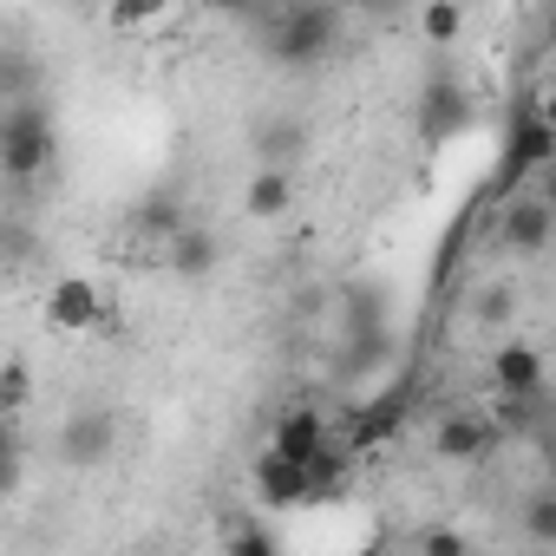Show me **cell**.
Returning <instances> with one entry per match:
<instances>
[{
	"mask_svg": "<svg viewBox=\"0 0 556 556\" xmlns=\"http://www.w3.org/2000/svg\"><path fill=\"white\" fill-rule=\"evenodd\" d=\"M341 27L348 21H341L334 0H282V8L262 21L255 47H262V60L289 66V73H315L341 53Z\"/></svg>",
	"mask_w": 556,
	"mask_h": 556,
	"instance_id": "1",
	"label": "cell"
},
{
	"mask_svg": "<svg viewBox=\"0 0 556 556\" xmlns=\"http://www.w3.org/2000/svg\"><path fill=\"white\" fill-rule=\"evenodd\" d=\"M60 157V125L40 99H8L0 105V184H47Z\"/></svg>",
	"mask_w": 556,
	"mask_h": 556,
	"instance_id": "2",
	"label": "cell"
},
{
	"mask_svg": "<svg viewBox=\"0 0 556 556\" xmlns=\"http://www.w3.org/2000/svg\"><path fill=\"white\" fill-rule=\"evenodd\" d=\"M556 164V125L543 118V105H517L510 131H504V184H530Z\"/></svg>",
	"mask_w": 556,
	"mask_h": 556,
	"instance_id": "3",
	"label": "cell"
},
{
	"mask_svg": "<svg viewBox=\"0 0 556 556\" xmlns=\"http://www.w3.org/2000/svg\"><path fill=\"white\" fill-rule=\"evenodd\" d=\"M53 452H60V465H73V471L105 465V458L118 452V413H112V406H73V413L60 419Z\"/></svg>",
	"mask_w": 556,
	"mask_h": 556,
	"instance_id": "4",
	"label": "cell"
},
{
	"mask_svg": "<svg viewBox=\"0 0 556 556\" xmlns=\"http://www.w3.org/2000/svg\"><path fill=\"white\" fill-rule=\"evenodd\" d=\"M497 242H504L517 262H536V255L556 242V210H549V197H543V190L510 197L504 216H497Z\"/></svg>",
	"mask_w": 556,
	"mask_h": 556,
	"instance_id": "5",
	"label": "cell"
},
{
	"mask_svg": "<svg viewBox=\"0 0 556 556\" xmlns=\"http://www.w3.org/2000/svg\"><path fill=\"white\" fill-rule=\"evenodd\" d=\"M40 315H47L53 334H92V328H105V295H99V282H86V275H60L47 289V302H40Z\"/></svg>",
	"mask_w": 556,
	"mask_h": 556,
	"instance_id": "6",
	"label": "cell"
},
{
	"mask_svg": "<svg viewBox=\"0 0 556 556\" xmlns=\"http://www.w3.org/2000/svg\"><path fill=\"white\" fill-rule=\"evenodd\" d=\"M432 452H439L445 465H484V458L497 452V426H491V413H471V406L445 413V419L432 426Z\"/></svg>",
	"mask_w": 556,
	"mask_h": 556,
	"instance_id": "7",
	"label": "cell"
},
{
	"mask_svg": "<svg viewBox=\"0 0 556 556\" xmlns=\"http://www.w3.org/2000/svg\"><path fill=\"white\" fill-rule=\"evenodd\" d=\"M249 484H255V504H268V510H295V504H315V484H308V465H295V458H282V452H255V465H249Z\"/></svg>",
	"mask_w": 556,
	"mask_h": 556,
	"instance_id": "8",
	"label": "cell"
},
{
	"mask_svg": "<svg viewBox=\"0 0 556 556\" xmlns=\"http://www.w3.org/2000/svg\"><path fill=\"white\" fill-rule=\"evenodd\" d=\"M465 125H471L465 86H458L452 73H432V79L419 86V138H426V144H445V138H458Z\"/></svg>",
	"mask_w": 556,
	"mask_h": 556,
	"instance_id": "9",
	"label": "cell"
},
{
	"mask_svg": "<svg viewBox=\"0 0 556 556\" xmlns=\"http://www.w3.org/2000/svg\"><path fill=\"white\" fill-rule=\"evenodd\" d=\"M131 236L138 242H151V249H164L184 223H190V210H184V197L170 190V184H157V190H138V203H131Z\"/></svg>",
	"mask_w": 556,
	"mask_h": 556,
	"instance_id": "10",
	"label": "cell"
},
{
	"mask_svg": "<svg viewBox=\"0 0 556 556\" xmlns=\"http://www.w3.org/2000/svg\"><path fill=\"white\" fill-rule=\"evenodd\" d=\"M216 262H223V242H216V229H203V223H184V229L164 242V268L177 275V282H210Z\"/></svg>",
	"mask_w": 556,
	"mask_h": 556,
	"instance_id": "11",
	"label": "cell"
},
{
	"mask_svg": "<svg viewBox=\"0 0 556 556\" xmlns=\"http://www.w3.org/2000/svg\"><path fill=\"white\" fill-rule=\"evenodd\" d=\"M289 210H295V164H255V177L242 184V216L282 223Z\"/></svg>",
	"mask_w": 556,
	"mask_h": 556,
	"instance_id": "12",
	"label": "cell"
},
{
	"mask_svg": "<svg viewBox=\"0 0 556 556\" xmlns=\"http://www.w3.org/2000/svg\"><path fill=\"white\" fill-rule=\"evenodd\" d=\"M321 445H334V439H328V419H321L315 406H289L282 419H275V432H268V452H282V458H295V465H308Z\"/></svg>",
	"mask_w": 556,
	"mask_h": 556,
	"instance_id": "13",
	"label": "cell"
},
{
	"mask_svg": "<svg viewBox=\"0 0 556 556\" xmlns=\"http://www.w3.org/2000/svg\"><path fill=\"white\" fill-rule=\"evenodd\" d=\"M249 151H255V164H302V151H308V125H302L295 112L255 118V131H249Z\"/></svg>",
	"mask_w": 556,
	"mask_h": 556,
	"instance_id": "14",
	"label": "cell"
},
{
	"mask_svg": "<svg viewBox=\"0 0 556 556\" xmlns=\"http://www.w3.org/2000/svg\"><path fill=\"white\" fill-rule=\"evenodd\" d=\"M491 380H497V393H543V354L530 341H504L491 354Z\"/></svg>",
	"mask_w": 556,
	"mask_h": 556,
	"instance_id": "15",
	"label": "cell"
},
{
	"mask_svg": "<svg viewBox=\"0 0 556 556\" xmlns=\"http://www.w3.org/2000/svg\"><path fill=\"white\" fill-rule=\"evenodd\" d=\"M47 255V236L34 210H0V268H34Z\"/></svg>",
	"mask_w": 556,
	"mask_h": 556,
	"instance_id": "16",
	"label": "cell"
},
{
	"mask_svg": "<svg viewBox=\"0 0 556 556\" xmlns=\"http://www.w3.org/2000/svg\"><path fill=\"white\" fill-rule=\"evenodd\" d=\"M367 328H393V302L380 282H348L341 289V334H367Z\"/></svg>",
	"mask_w": 556,
	"mask_h": 556,
	"instance_id": "17",
	"label": "cell"
},
{
	"mask_svg": "<svg viewBox=\"0 0 556 556\" xmlns=\"http://www.w3.org/2000/svg\"><path fill=\"white\" fill-rule=\"evenodd\" d=\"M393 328H367V334H341V374L348 380H367L380 367H393Z\"/></svg>",
	"mask_w": 556,
	"mask_h": 556,
	"instance_id": "18",
	"label": "cell"
},
{
	"mask_svg": "<svg viewBox=\"0 0 556 556\" xmlns=\"http://www.w3.org/2000/svg\"><path fill=\"white\" fill-rule=\"evenodd\" d=\"M491 426H497V439L536 432V426H543V393H497V406H491Z\"/></svg>",
	"mask_w": 556,
	"mask_h": 556,
	"instance_id": "19",
	"label": "cell"
},
{
	"mask_svg": "<svg viewBox=\"0 0 556 556\" xmlns=\"http://www.w3.org/2000/svg\"><path fill=\"white\" fill-rule=\"evenodd\" d=\"M164 14H170V0H112V8H105V27H112V34H151Z\"/></svg>",
	"mask_w": 556,
	"mask_h": 556,
	"instance_id": "20",
	"label": "cell"
},
{
	"mask_svg": "<svg viewBox=\"0 0 556 556\" xmlns=\"http://www.w3.org/2000/svg\"><path fill=\"white\" fill-rule=\"evenodd\" d=\"M419 34H426V47H452L465 34V8H458V0H426V8H419Z\"/></svg>",
	"mask_w": 556,
	"mask_h": 556,
	"instance_id": "21",
	"label": "cell"
},
{
	"mask_svg": "<svg viewBox=\"0 0 556 556\" xmlns=\"http://www.w3.org/2000/svg\"><path fill=\"white\" fill-rule=\"evenodd\" d=\"M223 549H236V556H275V549H282V536H275L268 523H255V517H236L223 530Z\"/></svg>",
	"mask_w": 556,
	"mask_h": 556,
	"instance_id": "22",
	"label": "cell"
},
{
	"mask_svg": "<svg viewBox=\"0 0 556 556\" xmlns=\"http://www.w3.org/2000/svg\"><path fill=\"white\" fill-rule=\"evenodd\" d=\"M523 536L536 549H556V491H530L523 497Z\"/></svg>",
	"mask_w": 556,
	"mask_h": 556,
	"instance_id": "23",
	"label": "cell"
},
{
	"mask_svg": "<svg viewBox=\"0 0 556 556\" xmlns=\"http://www.w3.org/2000/svg\"><path fill=\"white\" fill-rule=\"evenodd\" d=\"M27 400H34V367H27V361H0V413L21 419Z\"/></svg>",
	"mask_w": 556,
	"mask_h": 556,
	"instance_id": "24",
	"label": "cell"
},
{
	"mask_svg": "<svg viewBox=\"0 0 556 556\" xmlns=\"http://www.w3.org/2000/svg\"><path fill=\"white\" fill-rule=\"evenodd\" d=\"M34 86H40V66L27 53H0V105L8 99H40Z\"/></svg>",
	"mask_w": 556,
	"mask_h": 556,
	"instance_id": "25",
	"label": "cell"
},
{
	"mask_svg": "<svg viewBox=\"0 0 556 556\" xmlns=\"http://www.w3.org/2000/svg\"><path fill=\"white\" fill-rule=\"evenodd\" d=\"M471 315H478V328H510V315H517V289H510V282H484L478 302H471Z\"/></svg>",
	"mask_w": 556,
	"mask_h": 556,
	"instance_id": "26",
	"label": "cell"
},
{
	"mask_svg": "<svg viewBox=\"0 0 556 556\" xmlns=\"http://www.w3.org/2000/svg\"><path fill=\"white\" fill-rule=\"evenodd\" d=\"M419 549H426V556H465V549H471V536H465V530H426V536H419Z\"/></svg>",
	"mask_w": 556,
	"mask_h": 556,
	"instance_id": "27",
	"label": "cell"
},
{
	"mask_svg": "<svg viewBox=\"0 0 556 556\" xmlns=\"http://www.w3.org/2000/svg\"><path fill=\"white\" fill-rule=\"evenodd\" d=\"M21 478H27V458H21V445H14V452H0V497H14V491H21Z\"/></svg>",
	"mask_w": 556,
	"mask_h": 556,
	"instance_id": "28",
	"label": "cell"
},
{
	"mask_svg": "<svg viewBox=\"0 0 556 556\" xmlns=\"http://www.w3.org/2000/svg\"><path fill=\"white\" fill-rule=\"evenodd\" d=\"M348 8H354V14H367V21H400L413 0H348Z\"/></svg>",
	"mask_w": 556,
	"mask_h": 556,
	"instance_id": "29",
	"label": "cell"
},
{
	"mask_svg": "<svg viewBox=\"0 0 556 556\" xmlns=\"http://www.w3.org/2000/svg\"><path fill=\"white\" fill-rule=\"evenodd\" d=\"M210 8H216L223 21H255V14H262V0H210Z\"/></svg>",
	"mask_w": 556,
	"mask_h": 556,
	"instance_id": "30",
	"label": "cell"
},
{
	"mask_svg": "<svg viewBox=\"0 0 556 556\" xmlns=\"http://www.w3.org/2000/svg\"><path fill=\"white\" fill-rule=\"evenodd\" d=\"M14 445H21V432H14V419H8V413H0V452H14Z\"/></svg>",
	"mask_w": 556,
	"mask_h": 556,
	"instance_id": "31",
	"label": "cell"
}]
</instances>
